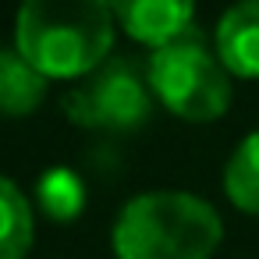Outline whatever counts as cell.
<instances>
[{"instance_id":"obj_1","label":"cell","mask_w":259,"mask_h":259,"mask_svg":"<svg viewBox=\"0 0 259 259\" xmlns=\"http://www.w3.org/2000/svg\"><path fill=\"white\" fill-rule=\"evenodd\" d=\"M114 43V8L103 0H29L15 18V50L43 78L93 75Z\"/></svg>"},{"instance_id":"obj_2","label":"cell","mask_w":259,"mask_h":259,"mask_svg":"<svg viewBox=\"0 0 259 259\" xmlns=\"http://www.w3.org/2000/svg\"><path fill=\"white\" fill-rule=\"evenodd\" d=\"M220 238V213L192 192L135 195L114 224L117 259H209Z\"/></svg>"},{"instance_id":"obj_3","label":"cell","mask_w":259,"mask_h":259,"mask_svg":"<svg viewBox=\"0 0 259 259\" xmlns=\"http://www.w3.org/2000/svg\"><path fill=\"white\" fill-rule=\"evenodd\" d=\"M146 75L163 107L185 121H213L231 103L227 68L202 47L195 32L181 36L170 47H160L149 57Z\"/></svg>"},{"instance_id":"obj_4","label":"cell","mask_w":259,"mask_h":259,"mask_svg":"<svg viewBox=\"0 0 259 259\" xmlns=\"http://www.w3.org/2000/svg\"><path fill=\"white\" fill-rule=\"evenodd\" d=\"M64 110L71 121L89 124V128L132 132V128L146 124L153 103H149V89L135 64L107 61L78 89H71L64 96Z\"/></svg>"},{"instance_id":"obj_5","label":"cell","mask_w":259,"mask_h":259,"mask_svg":"<svg viewBox=\"0 0 259 259\" xmlns=\"http://www.w3.org/2000/svg\"><path fill=\"white\" fill-rule=\"evenodd\" d=\"M110 8L132 39L149 43L156 50L188 36L192 15H195L188 0H121V4H110Z\"/></svg>"},{"instance_id":"obj_6","label":"cell","mask_w":259,"mask_h":259,"mask_svg":"<svg viewBox=\"0 0 259 259\" xmlns=\"http://www.w3.org/2000/svg\"><path fill=\"white\" fill-rule=\"evenodd\" d=\"M220 64L241 78H259V0L231 8L217 25Z\"/></svg>"},{"instance_id":"obj_7","label":"cell","mask_w":259,"mask_h":259,"mask_svg":"<svg viewBox=\"0 0 259 259\" xmlns=\"http://www.w3.org/2000/svg\"><path fill=\"white\" fill-rule=\"evenodd\" d=\"M43 93L47 78L18 50H0V114L25 117L43 103Z\"/></svg>"},{"instance_id":"obj_8","label":"cell","mask_w":259,"mask_h":259,"mask_svg":"<svg viewBox=\"0 0 259 259\" xmlns=\"http://www.w3.org/2000/svg\"><path fill=\"white\" fill-rule=\"evenodd\" d=\"M32 248V206L22 188L0 178V259H25Z\"/></svg>"},{"instance_id":"obj_9","label":"cell","mask_w":259,"mask_h":259,"mask_svg":"<svg viewBox=\"0 0 259 259\" xmlns=\"http://www.w3.org/2000/svg\"><path fill=\"white\" fill-rule=\"evenodd\" d=\"M36 199H39V209L50 220L68 224L85 206V185L71 167H47L36 181Z\"/></svg>"},{"instance_id":"obj_10","label":"cell","mask_w":259,"mask_h":259,"mask_svg":"<svg viewBox=\"0 0 259 259\" xmlns=\"http://www.w3.org/2000/svg\"><path fill=\"white\" fill-rule=\"evenodd\" d=\"M224 188L238 209L259 213V132H252L227 160Z\"/></svg>"}]
</instances>
